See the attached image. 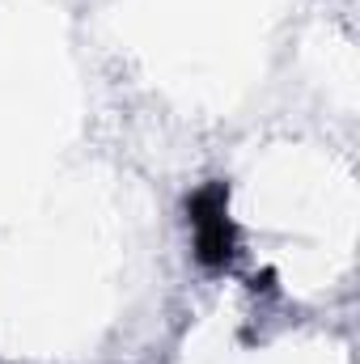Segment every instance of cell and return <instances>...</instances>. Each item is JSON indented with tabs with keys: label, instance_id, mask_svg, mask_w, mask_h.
<instances>
[{
	"label": "cell",
	"instance_id": "cell-1",
	"mask_svg": "<svg viewBox=\"0 0 360 364\" xmlns=\"http://www.w3.org/2000/svg\"><path fill=\"white\" fill-rule=\"evenodd\" d=\"M229 191L225 182H208L203 191H195L186 199L191 212V229H195V259L203 267H229L233 263V225H229Z\"/></svg>",
	"mask_w": 360,
	"mask_h": 364
}]
</instances>
